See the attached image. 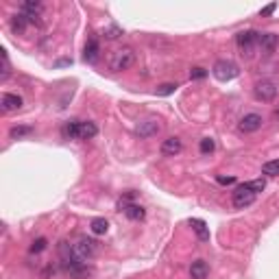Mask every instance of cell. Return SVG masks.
Segmentation results:
<instances>
[{"label": "cell", "mask_w": 279, "mask_h": 279, "mask_svg": "<svg viewBox=\"0 0 279 279\" xmlns=\"http://www.w3.org/2000/svg\"><path fill=\"white\" fill-rule=\"evenodd\" d=\"M212 74H214L218 81L227 83V81L236 79V76L240 74V70H238V65L233 61H229V59H218V61L214 63V68H212Z\"/></svg>", "instance_id": "cell-3"}, {"label": "cell", "mask_w": 279, "mask_h": 279, "mask_svg": "<svg viewBox=\"0 0 279 279\" xmlns=\"http://www.w3.org/2000/svg\"><path fill=\"white\" fill-rule=\"evenodd\" d=\"M26 15L24 13H18V15H13V18H11V31L15 33V35H18V33H24V29H26Z\"/></svg>", "instance_id": "cell-21"}, {"label": "cell", "mask_w": 279, "mask_h": 279, "mask_svg": "<svg viewBox=\"0 0 279 279\" xmlns=\"http://www.w3.org/2000/svg\"><path fill=\"white\" fill-rule=\"evenodd\" d=\"M258 46L262 48V53H264V55L275 53V48H277V35H275V33H260Z\"/></svg>", "instance_id": "cell-12"}, {"label": "cell", "mask_w": 279, "mask_h": 279, "mask_svg": "<svg viewBox=\"0 0 279 279\" xmlns=\"http://www.w3.org/2000/svg\"><path fill=\"white\" fill-rule=\"evenodd\" d=\"M31 127H13V129H11V138H13V140H18V138H22V135H29L31 133Z\"/></svg>", "instance_id": "cell-27"}, {"label": "cell", "mask_w": 279, "mask_h": 279, "mask_svg": "<svg viewBox=\"0 0 279 279\" xmlns=\"http://www.w3.org/2000/svg\"><path fill=\"white\" fill-rule=\"evenodd\" d=\"M218 183H223V185H231V183H236V177H218Z\"/></svg>", "instance_id": "cell-30"}, {"label": "cell", "mask_w": 279, "mask_h": 279, "mask_svg": "<svg viewBox=\"0 0 279 279\" xmlns=\"http://www.w3.org/2000/svg\"><path fill=\"white\" fill-rule=\"evenodd\" d=\"M174 90H177V85H174V83H164V85H160L155 90V94L157 96H168V94H172Z\"/></svg>", "instance_id": "cell-26"}, {"label": "cell", "mask_w": 279, "mask_h": 279, "mask_svg": "<svg viewBox=\"0 0 279 279\" xmlns=\"http://www.w3.org/2000/svg\"><path fill=\"white\" fill-rule=\"evenodd\" d=\"M255 192H251V190H247V188H240L233 192V207H238V210H244V207H249V205H253L255 203Z\"/></svg>", "instance_id": "cell-7"}, {"label": "cell", "mask_w": 279, "mask_h": 279, "mask_svg": "<svg viewBox=\"0 0 279 279\" xmlns=\"http://www.w3.org/2000/svg\"><path fill=\"white\" fill-rule=\"evenodd\" d=\"M258 37H260V33H255V31H240L236 35V44H238L240 53L251 57V51L258 46Z\"/></svg>", "instance_id": "cell-5"}, {"label": "cell", "mask_w": 279, "mask_h": 279, "mask_svg": "<svg viewBox=\"0 0 279 279\" xmlns=\"http://www.w3.org/2000/svg\"><path fill=\"white\" fill-rule=\"evenodd\" d=\"M262 116L260 113H247L242 120H240V124H238V129L242 131V133H253V131H258L262 127Z\"/></svg>", "instance_id": "cell-8"}, {"label": "cell", "mask_w": 279, "mask_h": 279, "mask_svg": "<svg viewBox=\"0 0 279 279\" xmlns=\"http://www.w3.org/2000/svg\"><path fill=\"white\" fill-rule=\"evenodd\" d=\"M0 105H2V109L7 113L11 112H18V109L22 107V98L18 94H9V92H4L2 98H0Z\"/></svg>", "instance_id": "cell-14"}, {"label": "cell", "mask_w": 279, "mask_h": 279, "mask_svg": "<svg viewBox=\"0 0 279 279\" xmlns=\"http://www.w3.org/2000/svg\"><path fill=\"white\" fill-rule=\"evenodd\" d=\"M253 92H255V98H258V101L271 103V101H275V96H277V85L273 83V81H260Z\"/></svg>", "instance_id": "cell-6"}, {"label": "cell", "mask_w": 279, "mask_h": 279, "mask_svg": "<svg viewBox=\"0 0 279 279\" xmlns=\"http://www.w3.org/2000/svg\"><path fill=\"white\" fill-rule=\"evenodd\" d=\"M262 172L269 174V177H277L279 174V160H273V162H266L262 166Z\"/></svg>", "instance_id": "cell-22"}, {"label": "cell", "mask_w": 279, "mask_h": 279, "mask_svg": "<svg viewBox=\"0 0 279 279\" xmlns=\"http://www.w3.org/2000/svg\"><path fill=\"white\" fill-rule=\"evenodd\" d=\"M42 11H44V4L37 2V0H29V2L22 4V13L26 15V20H29V22H35L42 15ZM37 22H40V20H37Z\"/></svg>", "instance_id": "cell-11"}, {"label": "cell", "mask_w": 279, "mask_h": 279, "mask_svg": "<svg viewBox=\"0 0 279 279\" xmlns=\"http://www.w3.org/2000/svg\"><path fill=\"white\" fill-rule=\"evenodd\" d=\"M120 210L124 212V216L129 218V221H142V218L146 216V212H144V207L138 205V203H120Z\"/></svg>", "instance_id": "cell-13"}, {"label": "cell", "mask_w": 279, "mask_h": 279, "mask_svg": "<svg viewBox=\"0 0 279 279\" xmlns=\"http://www.w3.org/2000/svg\"><path fill=\"white\" fill-rule=\"evenodd\" d=\"M74 251H76V255H79L81 260L90 262V260H94L98 255V242H94L92 238H79L76 240V244H74Z\"/></svg>", "instance_id": "cell-4"}, {"label": "cell", "mask_w": 279, "mask_h": 279, "mask_svg": "<svg viewBox=\"0 0 279 279\" xmlns=\"http://www.w3.org/2000/svg\"><path fill=\"white\" fill-rule=\"evenodd\" d=\"M242 188H247V190H251V192H262V190L266 188V183H264V179H255V181H244L242 183Z\"/></svg>", "instance_id": "cell-23"}, {"label": "cell", "mask_w": 279, "mask_h": 279, "mask_svg": "<svg viewBox=\"0 0 279 279\" xmlns=\"http://www.w3.org/2000/svg\"><path fill=\"white\" fill-rule=\"evenodd\" d=\"M96 133H98V127L94 122H90V120H83V122H81V138L79 140H92Z\"/></svg>", "instance_id": "cell-19"}, {"label": "cell", "mask_w": 279, "mask_h": 279, "mask_svg": "<svg viewBox=\"0 0 279 279\" xmlns=\"http://www.w3.org/2000/svg\"><path fill=\"white\" fill-rule=\"evenodd\" d=\"M59 258H61V269L68 273L70 277H74V279H85L87 275H90V266H87V262L85 260H81L79 255H76V251H74V244H70V242H63L59 244Z\"/></svg>", "instance_id": "cell-1"}, {"label": "cell", "mask_w": 279, "mask_h": 279, "mask_svg": "<svg viewBox=\"0 0 279 279\" xmlns=\"http://www.w3.org/2000/svg\"><path fill=\"white\" fill-rule=\"evenodd\" d=\"M210 275V266H207L205 260H194L192 266H190V277L192 279H207Z\"/></svg>", "instance_id": "cell-16"}, {"label": "cell", "mask_w": 279, "mask_h": 279, "mask_svg": "<svg viewBox=\"0 0 279 279\" xmlns=\"http://www.w3.org/2000/svg\"><path fill=\"white\" fill-rule=\"evenodd\" d=\"M72 63V59H59L57 63H55V68H63V65H70Z\"/></svg>", "instance_id": "cell-31"}, {"label": "cell", "mask_w": 279, "mask_h": 279, "mask_svg": "<svg viewBox=\"0 0 279 279\" xmlns=\"http://www.w3.org/2000/svg\"><path fill=\"white\" fill-rule=\"evenodd\" d=\"M183 149V144H181V140L179 138H166L162 142V146H160V151H162V155H166V157H174V155H179Z\"/></svg>", "instance_id": "cell-10"}, {"label": "cell", "mask_w": 279, "mask_h": 279, "mask_svg": "<svg viewBox=\"0 0 279 279\" xmlns=\"http://www.w3.org/2000/svg\"><path fill=\"white\" fill-rule=\"evenodd\" d=\"M135 133H138L140 138L149 140L153 135L160 133V124H157V120H144V122H140L138 127H135Z\"/></svg>", "instance_id": "cell-9"}, {"label": "cell", "mask_w": 279, "mask_h": 279, "mask_svg": "<svg viewBox=\"0 0 279 279\" xmlns=\"http://www.w3.org/2000/svg\"><path fill=\"white\" fill-rule=\"evenodd\" d=\"M63 135L65 138H70V140L81 138V120H70V122H65Z\"/></svg>", "instance_id": "cell-18"}, {"label": "cell", "mask_w": 279, "mask_h": 279, "mask_svg": "<svg viewBox=\"0 0 279 279\" xmlns=\"http://www.w3.org/2000/svg\"><path fill=\"white\" fill-rule=\"evenodd\" d=\"M273 11H275V4H269V7L262 11V15H269V13H273Z\"/></svg>", "instance_id": "cell-32"}, {"label": "cell", "mask_w": 279, "mask_h": 279, "mask_svg": "<svg viewBox=\"0 0 279 279\" xmlns=\"http://www.w3.org/2000/svg\"><path fill=\"white\" fill-rule=\"evenodd\" d=\"M190 227L196 231V236H199L201 242H207L210 240V229H207V225L201 218H190Z\"/></svg>", "instance_id": "cell-17"}, {"label": "cell", "mask_w": 279, "mask_h": 279, "mask_svg": "<svg viewBox=\"0 0 279 279\" xmlns=\"http://www.w3.org/2000/svg\"><path fill=\"white\" fill-rule=\"evenodd\" d=\"M199 149H201L203 155H210V153H214L216 144H214V140H212V138H203V140H201V144H199Z\"/></svg>", "instance_id": "cell-24"}, {"label": "cell", "mask_w": 279, "mask_h": 279, "mask_svg": "<svg viewBox=\"0 0 279 279\" xmlns=\"http://www.w3.org/2000/svg\"><path fill=\"white\" fill-rule=\"evenodd\" d=\"M205 76H207V70L205 68H192V70H190V79H192V81L205 79Z\"/></svg>", "instance_id": "cell-28"}, {"label": "cell", "mask_w": 279, "mask_h": 279, "mask_svg": "<svg viewBox=\"0 0 279 279\" xmlns=\"http://www.w3.org/2000/svg\"><path fill=\"white\" fill-rule=\"evenodd\" d=\"M46 247H48V240L46 238H37V240H33V242H31L29 251H31V253H42Z\"/></svg>", "instance_id": "cell-25"}, {"label": "cell", "mask_w": 279, "mask_h": 279, "mask_svg": "<svg viewBox=\"0 0 279 279\" xmlns=\"http://www.w3.org/2000/svg\"><path fill=\"white\" fill-rule=\"evenodd\" d=\"M90 229H92V233H96V236H103V233H107L109 223L105 221V218H92Z\"/></svg>", "instance_id": "cell-20"}, {"label": "cell", "mask_w": 279, "mask_h": 279, "mask_svg": "<svg viewBox=\"0 0 279 279\" xmlns=\"http://www.w3.org/2000/svg\"><path fill=\"white\" fill-rule=\"evenodd\" d=\"M98 53H101V46H98L96 37H90L87 44H85V48H83V59L87 63H94L98 59Z\"/></svg>", "instance_id": "cell-15"}, {"label": "cell", "mask_w": 279, "mask_h": 279, "mask_svg": "<svg viewBox=\"0 0 279 279\" xmlns=\"http://www.w3.org/2000/svg\"><path fill=\"white\" fill-rule=\"evenodd\" d=\"M133 63H135V53H133V48H118V51H113L112 57H109V68H112L113 72H122V70H129Z\"/></svg>", "instance_id": "cell-2"}, {"label": "cell", "mask_w": 279, "mask_h": 279, "mask_svg": "<svg viewBox=\"0 0 279 279\" xmlns=\"http://www.w3.org/2000/svg\"><path fill=\"white\" fill-rule=\"evenodd\" d=\"M120 35H122V31H120L118 26H109V29L105 31V37H107V40H116V37H120Z\"/></svg>", "instance_id": "cell-29"}]
</instances>
